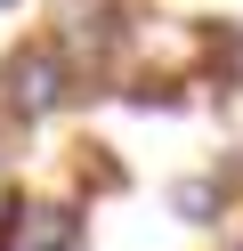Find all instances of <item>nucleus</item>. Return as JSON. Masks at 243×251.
<instances>
[{"instance_id":"nucleus-1","label":"nucleus","mask_w":243,"mask_h":251,"mask_svg":"<svg viewBox=\"0 0 243 251\" xmlns=\"http://www.w3.org/2000/svg\"><path fill=\"white\" fill-rule=\"evenodd\" d=\"M81 89V73L65 65V49L57 41H16L8 57H0V114L16 122V130H32V122H49V114H65V98Z\"/></svg>"},{"instance_id":"nucleus-2","label":"nucleus","mask_w":243,"mask_h":251,"mask_svg":"<svg viewBox=\"0 0 243 251\" xmlns=\"http://www.w3.org/2000/svg\"><path fill=\"white\" fill-rule=\"evenodd\" d=\"M0 251H81L73 195H0Z\"/></svg>"},{"instance_id":"nucleus-3","label":"nucleus","mask_w":243,"mask_h":251,"mask_svg":"<svg viewBox=\"0 0 243 251\" xmlns=\"http://www.w3.org/2000/svg\"><path fill=\"white\" fill-rule=\"evenodd\" d=\"M227 202H235V195L219 186V170H203V178H178V186H170V219H178V227H219Z\"/></svg>"},{"instance_id":"nucleus-4","label":"nucleus","mask_w":243,"mask_h":251,"mask_svg":"<svg viewBox=\"0 0 243 251\" xmlns=\"http://www.w3.org/2000/svg\"><path fill=\"white\" fill-rule=\"evenodd\" d=\"M227 251H243V235H235V243H227Z\"/></svg>"},{"instance_id":"nucleus-5","label":"nucleus","mask_w":243,"mask_h":251,"mask_svg":"<svg viewBox=\"0 0 243 251\" xmlns=\"http://www.w3.org/2000/svg\"><path fill=\"white\" fill-rule=\"evenodd\" d=\"M0 8H16V0H0Z\"/></svg>"}]
</instances>
